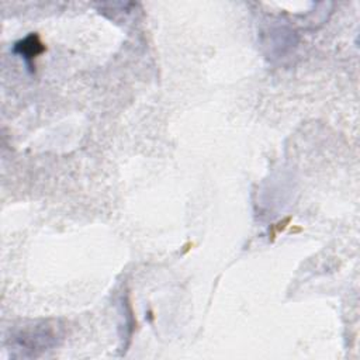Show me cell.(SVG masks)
<instances>
[{
    "label": "cell",
    "mask_w": 360,
    "mask_h": 360,
    "mask_svg": "<svg viewBox=\"0 0 360 360\" xmlns=\"http://www.w3.org/2000/svg\"><path fill=\"white\" fill-rule=\"evenodd\" d=\"M59 338V326L55 323L51 325L44 322L41 325H31L21 329L15 336L14 342L18 349H24L30 352L31 356H35L37 350L44 352L56 345V339Z\"/></svg>",
    "instance_id": "cell-1"
},
{
    "label": "cell",
    "mask_w": 360,
    "mask_h": 360,
    "mask_svg": "<svg viewBox=\"0 0 360 360\" xmlns=\"http://www.w3.org/2000/svg\"><path fill=\"white\" fill-rule=\"evenodd\" d=\"M44 51H45V46L37 34H30L24 39L18 41L14 46V52L21 55L27 60H32Z\"/></svg>",
    "instance_id": "cell-2"
}]
</instances>
